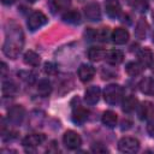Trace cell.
Returning <instances> with one entry per match:
<instances>
[{"label":"cell","mask_w":154,"mask_h":154,"mask_svg":"<svg viewBox=\"0 0 154 154\" xmlns=\"http://www.w3.org/2000/svg\"><path fill=\"white\" fill-rule=\"evenodd\" d=\"M152 71H153V75H154V66H153V70Z\"/></svg>","instance_id":"obj_37"},{"label":"cell","mask_w":154,"mask_h":154,"mask_svg":"<svg viewBox=\"0 0 154 154\" xmlns=\"http://www.w3.org/2000/svg\"><path fill=\"white\" fill-rule=\"evenodd\" d=\"M105 10L109 18H118L122 13V6L119 0H106Z\"/></svg>","instance_id":"obj_10"},{"label":"cell","mask_w":154,"mask_h":154,"mask_svg":"<svg viewBox=\"0 0 154 154\" xmlns=\"http://www.w3.org/2000/svg\"><path fill=\"white\" fill-rule=\"evenodd\" d=\"M147 132H148L152 137H154V118L148 122V124H147Z\"/></svg>","instance_id":"obj_33"},{"label":"cell","mask_w":154,"mask_h":154,"mask_svg":"<svg viewBox=\"0 0 154 154\" xmlns=\"http://www.w3.org/2000/svg\"><path fill=\"white\" fill-rule=\"evenodd\" d=\"M43 70H45V72H46L47 75H51V76L55 75V73H57V71H58L57 66H55L53 63H46V64H45Z\"/></svg>","instance_id":"obj_31"},{"label":"cell","mask_w":154,"mask_h":154,"mask_svg":"<svg viewBox=\"0 0 154 154\" xmlns=\"http://www.w3.org/2000/svg\"><path fill=\"white\" fill-rule=\"evenodd\" d=\"M138 89L141 93L147 95H154V78L153 77H144L138 83Z\"/></svg>","instance_id":"obj_16"},{"label":"cell","mask_w":154,"mask_h":154,"mask_svg":"<svg viewBox=\"0 0 154 154\" xmlns=\"http://www.w3.org/2000/svg\"><path fill=\"white\" fill-rule=\"evenodd\" d=\"M130 126H131V122L125 120V119L122 122V130H128Z\"/></svg>","instance_id":"obj_34"},{"label":"cell","mask_w":154,"mask_h":154,"mask_svg":"<svg viewBox=\"0 0 154 154\" xmlns=\"http://www.w3.org/2000/svg\"><path fill=\"white\" fill-rule=\"evenodd\" d=\"M138 106V100L137 97H135L134 95H129L123 100L122 103V109L126 113H131L132 111H135Z\"/></svg>","instance_id":"obj_18"},{"label":"cell","mask_w":154,"mask_h":154,"mask_svg":"<svg viewBox=\"0 0 154 154\" xmlns=\"http://www.w3.org/2000/svg\"><path fill=\"white\" fill-rule=\"evenodd\" d=\"M37 93L41 96H43V97L48 96L52 93V84H51V82L48 79H41L37 83Z\"/></svg>","instance_id":"obj_26"},{"label":"cell","mask_w":154,"mask_h":154,"mask_svg":"<svg viewBox=\"0 0 154 154\" xmlns=\"http://www.w3.org/2000/svg\"><path fill=\"white\" fill-rule=\"evenodd\" d=\"M147 32H148V23L144 18H140L135 28V36L140 40H144Z\"/></svg>","instance_id":"obj_19"},{"label":"cell","mask_w":154,"mask_h":154,"mask_svg":"<svg viewBox=\"0 0 154 154\" xmlns=\"http://www.w3.org/2000/svg\"><path fill=\"white\" fill-rule=\"evenodd\" d=\"M137 58H138V63L146 69V67H150L154 63V54L149 48H142L138 53H137Z\"/></svg>","instance_id":"obj_11"},{"label":"cell","mask_w":154,"mask_h":154,"mask_svg":"<svg viewBox=\"0 0 154 154\" xmlns=\"http://www.w3.org/2000/svg\"><path fill=\"white\" fill-rule=\"evenodd\" d=\"M45 141H46V136L43 134H30V135H26L23 138L22 144L25 148L32 149V148H36L37 146L42 144Z\"/></svg>","instance_id":"obj_7"},{"label":"cell","mask_w":154,"mask_h":154,"mask_svg":"<svg viewBox=\"0 0 154 154\" xmlns=\"http://www.w3.org/2000/svg\"><path fill=\"white\" fill-rule=\"evenodd\" d=\"M124 96V89L119 84H108L103 90V99L109 105H118Z\"/></svg>","instance_id":"obj_2"},{"label":"cell","mask_w":154,"mask_h":154,"mask_svg":"<svg viewBox=\"0 0 154 154\" xmlns=\"http://www.w3.org/2000/svg\"><path fill=\"white\" fill-rule=\"evenodd\" d=\"M108 35H109L108 28H102L99 31H96V38L100 40V41H102V42H106L108 40Z\"/></svg>","instance_id":"obj_30"},{"label":"cell","mask_w":154,"mask_h":154,"mask_svg":"<svg viewBox=\"0 0 154 154\" xmlns=\"http://www.w3.org/2000/svg\"><path fill=\"white\" fill-rule=\"evenodd\" d=\"M88 114H89L88 109H85L84 107H82V106L78 105L77 107L73 108L71 118H72V122H73L75 124L81 125V124H83V123L88 119Z\"/></svg>","instance_id":"obj_15"},{"label":"cell","mask_w":154,"mask_h":154,"mask_svg":"<svg viewBox=\"0 0 154 154\" xmlns=\"http://www.w3.org/2000/svg\"><path fill=\"white\" fill-rule=\"evenodd\" d=\"M101 120H102V124L105 126H107V128H114L117 125L118 118H117V114L113 111H106V112H103Z\"/></svg>","instance_id":"obj_22"},{"label":"cell","mask_w":154,"mask_h":154,"mask_svg":"<svg viewBox=\"0 0 154 154\" xmlns=\"http://www.w3.org/2000/svg\"><path fill=\"white\" fill-rule=\"evenodd\" d=\"M125 70H126V73L131 77H136L138 75H141L144 70V67L140 64V63H136V61H129L125 66Z\"/></svg>","instance_id":"obj_21"},{"label":"cell","mask_w":154,"mask_h":154,"mask_svg":"<svg viewBox=\"0 0 154 154\" xmlns=\"http://www.w3.org/2000/svg\"><path fill=\"white\" fill-rule=\"evenodd\" d=\"M63 142H64L66 148H69V149H77L82 144V138H81V136L76 131L69 130V131H66L64 134Z\"/></svg>","instance_id":"obj_6"},{"label":"cell","mask_w":154,"mask_h":154,"mask_svg":"<svg viewBox=\"0 0 154 154\" xmlns=\"http://www.w3.org/2000/svg\"><path fill=\"white\" fill-rule=\"evenodd\" d=\"M111 38L116 45H124L129 40V32L124 28H116L111 34Z\"/></svg>","instance_id":"obj_14"},{"label":"cell","mask_w":154,"mask_h":154,"mask_svg":"<svg viewBox=\"0 0 154 154\" xmlns=\"http://www.w3.org/2000/svg\"><path fill=\"white\" fill-rule=\"evenodd\" d=\"M90 149L94 153H107L108 152L107 147L103 146L102 143H94V144H91V148Z\"/></svg>","instance_id":"obj_32"},{"label":"cell","mask_w":154,"mask_h":154,"mask_svg":"<svg viewBox=\"0 0 154 154\" xmlns=\"http://www.w3.org/2000/svg\"><path fill=\"white\" fill-rule=\"evenodd\" d=\"M95 75V69L91 66V65H88V64H82L79 67H78V78L83 82V83H87L89 81L93 79Z\"/></svg>","instance_id":"obj_13"},{"label":"cell","mask_w":154,"mask_h":154,"mask_svg":"<svg viewBox=\"0 0 154 154\" xmlns=\"http://www.w3.org/2000/svg\"><path fill=\"white\" fill-rule=\"evenodd\" d=\"M70 0H51V6L54 11L64 10L70 5Z\"/></svg>","instance_id":"obj_29"},{"label":"cell","mask_w":154,"mask_h":154,"mask_svg":"<svg viewBox=\"0 0 154 154\" xmlns=\"http://www.w3.org/2000/svg\"><path fill=\"white\" fill-rule=\"evenodd\" d=\"M106 61L111 65H118L123 61L124 59V53L119 49H111L108 52H106V57H105Z\"/></svg>","instance_id":"obj_17"},{"label":"cell","mask_w":154,"mask_h":154,"mask_svg":"<svg viewBox=\"0 0 154 154\" xmlns=\"http://www.w3.org/2000/svg\"><path fill=\"white\" fill-rule=\"evenodd\" d=\"M23 46H24V34L20 26L14 25L10 28V30L6 34L4 45H2L4 54L11 59H16L22 52Z\"/></svg>","instance_id":"obj_1"},{"label":"cell","mask_w":154,"mask_h":154,"mask_svg":"<svg viewBox=\"0 0 154 154\" xmlns=\"http://www.w3.org/2000/svg\"><path fill=\"white\" fill-rule=\"evenodd\" d=\"M2 1V4H5V5H10V4H13L16 0H1Z\"/></svg>","instance_id":"obj_35"},{"label":"cell","mask_w":154,"mask_h":154,"mask_svg":"<svg viewBox=\"0 0 154 154\" xmlns=\"http://www.w3.org/2000/svg\"><path fill=\"white\" fill-rule=\"evenodd\" d=\"M101 96V89L97 85H91L89 87L85 93H84V100L88 105H95L100 100Z\"/></svg>","instance_id":"obj_12"},{"label":"cell","mask_w":154,"mask_h":154,"mask_svg":"<svg viewBox=\"0 0 154 154\" xmlns=\"http://www.w3.org/2000/svg\"><path fill=\"white\" fill-rule=\"evenodd\" d=\"M47 17H46V14L43 13V12H41V11H35V12H32L30 16H29V18H28V28H29V30H31V31H35V30H37L38 28H41V26H43L46 23H47Z\"/></svg>","instance_id":"obj_4"},{"label":"cell","mask_w":154,"mask_h":154,"mask_svg":"<svg viewBox=\"0 0 154 154\" xmlns=\"http://www.w3.org/2000/svg\"><path fill=\"white\" fill-rule=\"evenodd\" d=\"M118 149L122 153H136L140 149V142L134 137H123L118 142Z\"/></svg>","instance_id":"obj_3"},{"label":"cell","mask_w":154,"mask_h":154,"mask_svg":"<svg viewBox=\"0 0 154 154\" xmlns=\"http://www.w3.org/2000/svg\"><path fill=\"white\" fill-rule=\"evenodd\" d=\"M24 116H25V109L23 106L20 105H14L12 106L8 112H7V119L11 124L13 125H19L23 119H24Z\"/></svg>","instance_id":"obj_5"},{"label":"cell","mask_w":154,"mask_h":154,"mask_svg":"<svg viewBox=\"0 0 154 154\" xmlns=\"http://www.w3.org/2000/svg\"><path fill=\"white\" fill-rule=\"evenodd\" d=\"M63 19L70 24H78L81 22V14L76 10H69L63 14Z\"/></svg>","instance_id":"obj_25"},{"label":"cell","mask_w":154,"mask_h":154,"mask_svg":"<svg viewBox=\"0 0 154 154\" xmlns=\"http://www.w3.org/2000/svg\"><path fill=\"white\" fill-rule=\"evenodd\" d=\"M23 60L29 66H37L40 64V61H41V58H40V55L36 52L28 51V52H25V54L23 57Z\"/></svg>","instance_id":"obj_24"},{"label":"cell","mask_w":154,"mask_h":154,"mask_svg":"<svg viewBox=\"0 0 154 154\" xmlns=\"http://www.w3.org/2000/svg\"><path fill=\"white\" fill-rule=\"evenodd\" d=\"M18 77L22 81H24L25 83H28V84H32L35 82V75L32 72H30V71H19L18 72Z\"/></svg>","instance_id":"obj_28"},{"label":"cell","mask_w":154,"mask_h":154,"mask_svg":"<svg viewBox=\"0 0 154 154\" xmlns=\"http://www.w3.org/2000/svg\"><path fill=\"white\" fill-rule=\"evenodd\" d=\"M137 116L141 120H147L154 116V105L150 101H143L137 106Z\"/></svg>","instance_id":"obj_8"},{"label":"cell","mask_w":154,"mask_h":154,"mask_svg":"<svg viewBox=\"0 0 154 154\" xmlns=\"http://www.w3.org/2000/svg\"><path fill=\"white\" fill-rule=\"evenodd\" d=\"M84 14H85L87 19H89L91 22H99L101 19V10H100V6L96 2L88 4L84 7Z\"/></svg>","instance_id":"obj_9"},{"label":"cell","mask_w":154,"mask_h":154,"mask_svg":"<svg viewBox=\"0 0 154 154\" xmlns=\"http://www.w3.org/2000/svg\"><path fill=\"white\" fill-rule=\"evenodd\" d=\"M17 90H18V88H17V85H16L12 81H5V82L2 83L1 91H2V95H4L5 97L16 95Z\"/></svg>","instance_id":"obj_27"},{"label":"cell","mask_w":154,"mask_h":154,"mask_svg":"<svg viewBox=\"0 0 154 154\" xmlns=\"http://www.w3.org/2000/svg\"><path fill=\"white\" fill-rule=\"evenodd\" d=\"M106 57V51L101 47H90L88 51V58L91 61H100Z\"/></svg>","instance_id":"obj_20"},{"label":"cell","mask_w":154,"mask_h":154,"mask_svg":"<svg viewBox=\"0 0 154 154\" xmlns=\"http://www.w3.org/2000/svg\"><path fill=\"white\" fill-rule=\"evenodd\" d=\"M153 42H154V32H153Z\"/></svg>","instance_id":"obj_36"},{"label":"cell","mask_w":154,"mask_h":154,"mask_svg":"<svg viewBox=\"0 0 154 154\" xmlns=\"http://www.w3.org/2000/svg\"><path fill=\"white\" fill-rule=\"evenodd\" d=\"M128 5H130L134 10H136L140 13H146L148 11L149 4L147 0H125Z\"/></svg>","instance_id":"obj_23"}]
</instances>
